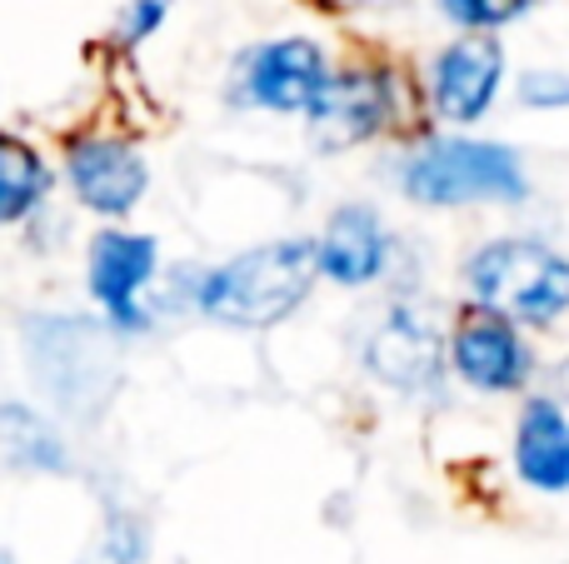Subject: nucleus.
Here are the masks:
<instances>
[{
  "label": "nucleus",
  "instance_id": "f257e3e1",
  "mask_svg": "<svg viewBox=\"0 0 569 564\" xmlns=\"http://www.w3.org/2000/svg\"><path fill=\"white\" fill-rule=\"evenodd\" d=\"M390 185L420 210H520L535 180L510 140L435 130L390 160Z\"/></svg>",
  "mask_w": 569,
  "mask_h": 564
},
{
  "label": "nucleus",
  "instance_id": "f03ea898",
  "mask_svg": "<svg viewBox=\"0 0 569 564\" xmlns=\"http://www.w3.org/2000/svg\"><path fill=\"white\" fill-rule=\"evenodd\" d=\"M315 285H320V265H315L310 235L260 240V245L200 270L196 315H206L220 330L256 335V330L284 325L315 295Z\"/></svg>",
  "mask_w": 569,
  "mask_h": 564
},
{
  "label": "nucleus",
  "instance_id": "7ed1b4c3",
  "mask_svg": "<svg viewBox=\"0 0 569 564\" xmlns=\"http://www.w3.org/2000/svg\"><path fill=\"white\" fill-rule=\"evenodd\" d=\"M465 305L520 330L569 320V255L545 235H490L460 260Z\"/></svg>",
  "mask_w": 569,
  "mask_h": 564
},
{
  "label": "nucleus",
  "instance_id": "20e7f679",
  "mask_svg": "<svg viewBox=\"0 0 569 564\" xmlns=\"http://www.w3.org/2000/svg\"><path fill=\"white\" fill-rule=\"evenodd\" d=\"M360 370L400 400H440L450 385V330L420 295L400 290L365 325Z\"/></svg>",
  "mask_w": 569,
  "mask_h": 564
},
{
  "label": "nucleus",
  "instance_id": "39448f33",
  "mask_svg": "<svg viewBox=\"0 0 569 564\" xmlns=\"http://www.w3.org/2000/svg\"><path fill=\"white\" fill-rule=\"evenodd\" d=\"M116 330H100L96 320L70 315H40L26 330V360L30 380L66 410H100L106 390L116 385V360H110Z\"/></svg>",
  "mask_w": 569,
  "mask_h": 564
},
{
  "label": "nucleus",
  "instance_id": "423d86ee",
  "mask_svg": "<svg viewBox=\"0 0 569 564\" xmlns=\"http://www.w3.org/2000/svg\"><path fill=\"white\" fill-rule=\"evenodd\" d=\"M335 60L315 36H276L256 40L236 56L226 80V100L260 115H310L330 80Z\"/></svg>",
  "mask_w": 569,
  "mask_h": 564
},
{
  "label": "nucleus",
  "instance_id": "0eeeda50",
  "mask_svg": "<svg viewBox=\"0 0 569 564\" xmlns=\"http://www.w3.org/2000/svg\"><path fill=\"white\" fill-rule=\"evenodd\" d=\"M310 140L325 155H345V150L375 145L390 135L400 120V85L385 66L375 60H355V66H335L325 80L320 100L310 105Z\"/></svg>",
  "mask_w": 569,
  "mask_h": 564
},
{
  "label": "nucleus",
  "instance_id": "6e6552de",
  "mask_svg": "<svg viewBox=\"0 0 569 564\" xmlns=\"http://www.w3.org/2000/svg\"><path fill=\"white\" fill-rule=\"evenodd\" d=\"M505 85H510V60H505L500 36H485V30H455L425 66V100L435 120L450 130L480 125L500 105Z\"/></svg>",
  "mask_w": 569,
  "mask_h": 564
},
{
  "label": "nucleus",
  "instance_id": "1a4fd4ad",
  "mask_svg": "<svg viewBox=\"0 0 569 564\" xmlns=\"http://www.w3.org/2000/svg\"><path fill=\"white\" fill-rule=\"evenodd\" d=\"M450 380L485 400L530 395V385L540 380V350L530 330L465 305V315L450 325Z\"/></svg>",
  "mask_w": 569,
  "mask_h": 564
},
{
  "label": "nucleus",
  "instance_id": "9d476101",
  "mask_svg": "<svg viewBox=\"0 0 569 564\" xmlns=\"http://www.w3.org/2000/svg\"><path fill=\"white\" fill-rule=\"evenodd\" d=\"M160 275L156 235L136 230H100L86 250V285L90 300L106 310V325L116 335H146L156 325V305L146 300L150 280Z\"/></svg>",
  "mask_w": 569,
  "mask_h": 564
},
{
  "label": "nucleus",
  "instance_id": "9b49d317",
  "mask_svg": "<svg viewBox=\"0 0 569 564\" xmlns=\"http://www.w3.org/2000/svg\"><path fill=\"white\" fill-rule=\"evenodd\" d=\"M315 240V265L320 280H330L335 290H375L390 285L395 265H400V235L390 230L380 205L370 200H345L325 215Z\"/></svg>",
  "mask_w": 569,
  "mask_h": 564
},
{
  "label": "nucleus",
  "instance_id": "f8f14e48",
  "mask_svg": "<svg viewBox=\"0 0 569 564\" xmlns=\"http://www.w3.org/2000/svg\"><path fill=\"white\" fill-rule=\"evenodd\" d=\"M66 180L90 215L120 220L146 200L150 165L136 145L116 135H80L66 145Z\"/></svg>",
  "mask_w": 569,
  "mask_h": 564
},
{
  "label": "nucleus",
  "instance_id": "ddd939ff",
  "mask_svg": "<svg viewBox=\"0 0 569 564\" xmlns=\"http://www.w3.org/2000/svg\"><path fill=\"white\" fill-rule=\"evenodd\" d=\"M515 480L535 495H569V405L560 395H525L510 435Z\"/></svg>",
  "mask_w": 569,
  "mask_h": 564
},
{
  "label": "nucleus",
  "instance_id": "4468645a",
  "mask_svg": "<svg viewBox=\"0 0 569 564\" xmlns=\"http://www.w3.org/2000/svg\"><path fill=\"white\" fill-rule=\"evenodd\" d=\"M46 190H50V170L40 160V150L0 130V225H16L30 210H40Z\"/></svg>",
  "mask_w": 569,
  "mask_h": 564
},
{
  "label": "nucleus",
  "instance_id": "2eb2a0df",
  "mask_svg": "<svg viewBox=\"0 0 569 564\" xmlns=\"http://www.w3.org/2000/svg\"><path fill=\"white\" fill-rule=\"evenodd\" d=\"M0 455L20 470H60L66 465V450H60V435L36 415L30 405H16L6 400L0 405Z\"/></svg>",
  "mask_w": 569,
  "mask_h": 564
},
{
  "label": "nucleus",
  "instance_id": "dca6fc26",
  "mask_svg": "<svg viewBox=\"0 0 569 564\" xmlns=\"http://www.w3.org/2000/svg\"><path fill=\"white\" fill-rule=\"evenodd\" d=\"M445 26L455 30H485V36H500L505 26L525 20L535 10V0H435Z\"/></svg>",
  "mask_w": 569,
  "mask_h": 564
},
{
  "label": "nucleus",
  "instance_id": "f3484780",
  "mask_svg": "<svg viewBox=\"0 0 569 564\" xmlns=\"http://www.w3.org/2000/svg\"><path fill=\"white\" fill-rule=\"evenodd\" d=\"M515 100L525 110H569V70L560 66H535L515 80Z\"/></svg>",
  "mask_w": 569,
  "mask_h": 564
},
{
  "label": "nucleus",
  "instance_id": "a211bd4d",
  "mask_svg": "<svg viewBox=\"0 0 569 564\" xmlns=\"http://www.w3.org/2000/svg\"><path fill=\"white\" fill-rule=\"evenodd\" d=\"M166 16H170V0H126L120 6V40L140 46V40H150L166 26Z\"/></svg>",
  "mask_w": 569,
  "mask_h": 564
},
{
  "label": "nucleus",
  "instance_id": "6ab92c4d",
  "mask_svg": "<svg viewBox=\"0 0 569 564\" xmlns=\"http://www.w3.org/2000/svg\"><path fill=\"white\" fill-rule=\"evenodd\" d=\"M106 560L110 564H140L146 560V530H140V520H110L106 525Z\"/></svg>",
  "mask_w": 569,
  "mask_h": 564
},
{
  "label": "nucleus",
  "instance_id": "aec40b11",
  "mask_svg": "<svg viewBox=\"0 0 569 564\" xmlns=\"http://www.w3.org/2000/svg\"><path fill=\"white\" fill-rule=\"evenodd\" d=\"M555 395L569 400V355L560 360V365H555Z\"/></svg>",
  "mask_w": 569,
  "mask_h": 564
},
{
  "label": "nucleus",
  "instance_id": "412c9836",
  "mask_svg": "<svg viewBox=\"0 0 569 564\" xmlns=\"http://www.w3.org/2000/svg\"><path fill=\"white\" fill-rule=\"evenodd\" d=\"M0 564H10V555H0Z\"/></svg>",
  "mask_w": 569,
  "mask_h": 564
}]
</instances>
